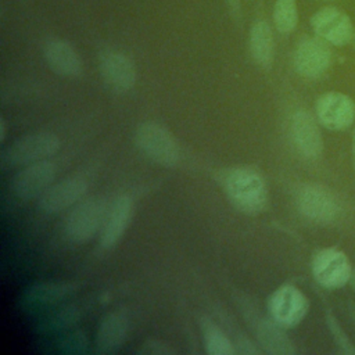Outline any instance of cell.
Returning a JSON list of instances; mask_svg holds the SVG:
<instances>
[{"mask_svg":"<svg viewBox=\"0 0 355 355\" xmlns=\"http://www.w3.org/2000/svg\"><path fill=\"white\" fill-rule=\"evenodd\" d=\"M295 202L298 211L316 223H330L337 219L340 205L336 197L322 186L304 184L297 190Z\"/></svg>","mask_w":355,"mask_h":355,"instance_id":"5b68a950","label":"cell"},{"mask_svg":"<svg viewBox=\"0 0 355 355\" xmlns=\"http://www.w3.org/2000/svg\"><path fill=\"white\" fill-rule=\"evenodd\" d=\"M272 319L282 327L298 324L308 311L306 297L294 286H282L269 298Z\"/></svg>","mask_w":355,"mask_h":355,"instance_id":"52a82bcc","label":"cell"},{"mask_svg":"<svg viewBox=\"0 0 355 355\" xmlns=\"http://www.w3.org/2000/svg\"><path fill=\"white\" fill-rule=\"evenodd\" d=\"M225 190L232 202L243 212L257 214L263 209L268 200L262 176L252 168L230 169L223 178Z\"/></svg>","mask_w":355,"mask_h":355,"instance_id":"6da1fadb","label":"cell"},{"mask_svg":"<svg viewBox=\"0 0 355 355\" xmlns=\"http://www.w3.org/2000/svg\"><path fill=\"white\" fill-rule=\"evenodd\" d=\"M60 139L51 132H36L17 139L1 153L3 166H25L47 159L60 150Z\"/></svg>","mask_w":355,"mask_h":355,"instance_id":"7a4b0ae2","label":"cell"},{"mask_svg":"<svg viewBox=\"0 0 355 355\" xmlns=\"http://www.w3.org/2000/svg\"><path fill=\"white\" fill-rule=\"evenodd\" d=\"M62 352L68 354H83L87 349V340L82 331L68 334L62 341Z\"/></svg>","mask_w":355,"mask_h":355,"instance_id":"cb8c5ba5","label":"cell"},{"mask_svg":"<svg viewBox=\"0 0 355 355\" xmlns=\"http://www.w3.org/2000/svg\"><path fill=\"white\" fill-rule=\"evenodd\" d=\"M250 53L254 61L268 69L273 62V33L272 28L266 19H257L251 29L248 37Z\"/></svg>","mask_w":355,"mask_h":355,"instance_id":"d6986e66","label":"cell"},{"mask_svg":"<svg viewBox=\"0 0 355 355\" xmlns=\"http://www.w3.org/2000/svg\"><path fill=\"white\" fill-rule=\"evenodd\" d=\"M330 329H331L333 334L336 336V338H337L338 344H341V345L347 347V351H348V352H352L354 349H351V343H348V340H347L345 334L341 331L340 326H338V324H337L334 320H330Z\"/></svg>","mask_w":355,"mask_h":355,"instance_id":"4316f807","label":"cell"},{"mask_svg":"<svg viewBox=\"0 0 355 355\" xmlns=\"http://www.w3.org/2000/svg\"><path fill=\"white\" fill-rule=\"evenodd\" d=\"M87 190V182L80 176H71L51 184L40 196V208L46 212H60L80 201Z\"/></svg>","mask_w":355,"mask_h":355,"instance_id":"4fadbf2b","label":"cell"},{"mask_svg":"<svg viewBox=\"0 0 355 355\" xmlns=\"http://www.w3.org/2000/svg\"><path fill=\"white\" fill-rule=\"evenodd\" d=\"M275 320H262L258 324L257 336L261 347L272 355H291L295 352L291 340Z\"/></svg>","mask_w":355,"mask_h":355,"instance_id":"ffe728a7","label":"cell"},{"mask_svg":"<svg viewBox=\"0 0 355 355\" xmlns=\"http://www.w3.org/2000/svg\"><path fill=\"white\" fill-rule=\"evenodd\" d=\"M44 60L47 65L61 76H79L82 73V61L75 49L65 40L50 39L44 44Z\"/></svg>","mask_w":355,"mask_h":355,"instance_id":"2e32d148","label":"cell"},{"mask_svg":"<svg viewBox=\"0 0 355 355\" xmlns=\"http://www.w3.org/2000/svg\"><path fill=\"white\" fill-rule=\"evenodd\" d=\"M232 17L234 19H240V15H241V3L240 0H225Z\"/></svg>","mask_w":355,"mask_h":355,"instance_id":"83f0119b","label":"cell"},{"mask_svg":"<svg viewBox=\"0 0 355 355\" xmlns=\"http://www.w3.org/2000/svg\"><path fill=\"white\" fill-rule=\"evenodd\" d=\"M176 351L172 347L158 340H148L143 343L141 348L139 349V354H146V355H172Z\"/></svg>","mask_w":355,"mask_h":355,"instance_id":"d4e9b609","label":"cell"},{"mask_svg":"<svg viewBox=\"0 0 355 355\" xmlns=\"http://www.w3.org/2000/svg\"><path fill=\"white\" fill-rule=\"evenodd\" d=\"M137 147L153 161L173 166L179 161V148L171 133L157 122L141 123L135 136Z\"/></svg>","mask_w":355,"mask_h":355,"instance_id":"3957f363","label":"cell"},{"mask_svg":"<svg viewBox=\"0 0 355 355\" xmlns=\"http://www.w3.org/2000/svg\"><path fill=\"white\" fill-rule=\"evenodd\" d=\"M129 329L128 318L123 312L108 313L100 323L96 336V349L98 354H114L125 343Z\"/></svg>","mask_w":355,"mask_h":355,"instance_id":"e0dca14e","label":"cell"},{"mask_svg":"<svg viewBox=\"0 0 355 355\" xmlns=\"http://www.w3.org/2000/svg\"><path fill=\"white\" fill-rule=\"evenodd\" d=\"M204 343L209 355H233L236 352L232 341L223 334L220 329L214 324L205 326Z\"/></svg>","mask_w":355,"mask_h":355,"instance_id":"7402d4cb","label":"cell"},{"mask_svg":"<svg viewBox=\"0 0 355 355\" xmlns=\"http://www.w3.org/2000/svg\"><path fill=\"white\" fill-rule=\"evenodd\" d=\"M319 122L331 130L347 129L355 119V104L351 97L338 92L322 94L316 103Z\"/></svg>","mask_w":355,"mask_h":355,"instance_id":"7c38bea8","label":"cell"},{"mask_svg":"<svg viewBox=\"0 0 355 355\" xmlns=\"http://www.w3.org/2000/svg\"><path fill=\"white\" fill-rule=\"evenodd\" d=\"M312 273L316 282L323 287L337 288L343 287L351 279V265L343 251L324 248L315 255Z\"/></svg>","mask_w":355,"mask_h":355,"instance_id":"ba28073f","label":"cell"},{"mask_svg":"<svg viewBox=\"0 0 355 355\" xmlns=\"http://www.w3.org/2000/svg\"><path fill=\"white\" fill-rule=\"evenodd\" d=\"M291 137L298 153L306 158H318L323 150V140L315 118L305 110H298L291 116Z\"/></svg>","mask_w":355,"mask_h":355,"instance_id":"5bb4252c","label":"cell"},{"mask_svg":"<svg viewBox=\"0 0 355 355\" xmlns=\"http://www.w3.org/2000/svg\"><path fill=\"white\" fill-rule=\"evenodd\" d=\"M311 26L318 37L334 46H345L354 36L349 17L336 7H323L316 11L311 18Z\"/></svg>","mask_w":355,"mask_h":355,"instance_id":"8992f818","label":"cell"},{"mask_svg":"<svg viewBox=\"0 0 355 355\" xmlns=\"http://www.w3.org/2000/svg\"><path fill=\"white\" fill-rule=\"evenodd\" d=\"M105 205L98 198L80 201L65 219V234L73 243H83L92 239L103 226Z\"/></svg>","mask_w":355,"mask_h":355,"instance_id":"277c9868","label":"cell"},{"mask_svg":"<svg viewBox=\"0 0 355 355\" xmlns=\"http://www.w3.org/2000/svg\"><path fill=\"white\" fill-rule=\"evenodd\" d=\"M55 171V165L47 159L25 165L11 182L12 193L22 200L42 196L50 187Z\"/></svg>","mask_w":355,"mask_h":355,"instance_id":"9c48e42d","label":"cell"},{"mask_svg":"<svg viewBox=\"0 0 355 355\" xmlns=\"http://www.w3.org/2000/svg\"><path fill=\"white\" fill-rule=\"evenodd\" d=\"M76 290V284L67 282H46L28 287L21 295L24 309H37L51 305Z\"/></svg>","mask_w":355,"mask_h":355,"instance_id":"ac0fdd59","label":"cell"},{"mask_svg":"<svg viewBox=\"0 0 355 355\" xmlns=\"http://www.w3.org/2000/svg\"><path fill=\"white\" fill-rule=\"evenodd\" d=\"M0 128H1V140H4V135H6V126H4V121L0 122Z\"/></svg>","mask_w":355,"mask_h":355,"instance_id":"f546056e","label":"cell"},{"mask_svg":"<svg viewBox=\"0 0 355 355\" xmlns=\"http://www.w3.org/2000/svg\"><path fill=\"white\" fill-rule=\"evenodd\" d=\"M132 216V200L128 196H119L114 200L105 212L101 226L100 244L103 248L114 247L123 236Z\"/></svg>","mask_w":355,"mask_h":355,"instance_id":"9a60e30c","label":"cell"},{"mask_svg":"<svg viewBox=\"0 0 355 355\" xmlns=\"http://www.w3.org/2000/svg\"><path fill=\"white\" fill-rule=\"evenodd\" d=\"M298 8L295 0H276L273 6V24L277 32L286 35L295 29Z\"/></svg>","mask_w":355,"mask_h":355,"instance_id":"44dd1931","label":"cell"},{"mask_svg":"<svg viewBox=\"0 0 355 355\" xmlns=\"http://www.w3.org/2000/svg\"><path fill=\"white\" fill-rule=\"evenodd\" d=\"M98 68L105 85L111 90L125 93L135 86V64L123 53L118 50H104L100 54Z\"/></svg>","mask_w":355,"mask_h":355,"instance_id":"8fae6325","label":"cell"},{"mask_svg":"<svg viewBox=\"0 0 355 355\" xmlns=\"http://www.w3.org/2000/svg\"><path fill=\"white\" fill-rule=\"evenodd\" d=\"M352 284H354V287H355V272H354V276H352Z\"/></svg>","mask_w":355,"mask_h":355,"instance_id":"4dcf8cb0","label":"cell"},{"mask_svg":"<svg viewBox=\"0 0 355 355\" xmlns=\"http://www.w3.org/2000/svg\"><path fill=\"white\" fill-rule=\"evenodd\" d=\"M330 61V49L320 37L302 39L294 51L295 71L304 78L315 79L322 76L329 68Z\"/></svg>","mask_w":355,"mask_h":355,"instance_id":"30bf717a","label":"cell"},{"mask_svg":"<svg viewBox=\"0 0 355 355\" xmlns=\"http://www.w3.org/2000/svg\"><path fill=\"white\" fill-rule=\"evenodd\" d=\"M352 159H354V168H355V130L352 136Z\"/></svg>","mask_w":355,"mask_h":355,"instance_id":"f1b7e54d","label":"cell"},{"mask_svg":"<svg viewBox=\"0 0 355 355\" xmlns=\"http://www.w3.org/2000/svg\"><path fill=\"white\" fill-rule=\"evenodd\" d=\"M236 352L237 354H244V355H252V354H259V351L257 349V347L248 341L247 338H243L240 337L237 341H236Z\"/></svg>","mask_w":355,"mask_h":355,"instance_id":"484cf974","label":"cell"},{"mask_svg":"<svg viewBox=\"0 0 355 355\" xmlns=\"http://www.w3.org/2000/svg\"><path fill=\"white\" fill-rule=\"evenodd\" d=\"M78 318L76 309L73 308H65L61 309L60 312H57L55 315L50 316L46 322L42 323L43 331H50V330H57L61 327H65L71 323H73V320Z\"/></svg>","mask_w":355,"mask_h":355,"instance_id":"603a6c76","label":"cell"}]
</instances>
